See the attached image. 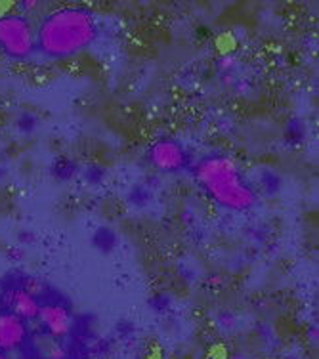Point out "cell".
Returning a JSON list of instances; mask_svg holds the SVG:
<instances>
[{
	"instance_id": "1",
	"label": "cell",
	"mask_w": 319,
	"mask_h": 359,
	"mask_svg": "<svg viewBox=\"0 0 319 359\" xmlns=\"http://www.w3.org/2000/svg\"><path fill=\"white\" fill-rule=\"evenodd\" d=\"M96 20L84 8H62L48 14L35 31V50L60 60L86 48L96 36Z\"/></svg>"
},
{
	"instance_id": "2",
	"label": "cell",
	"mask_w": 319,
	"mask_h": 359,
	"mask_svg": "<svg viewBox=\"0 0 319 359\" xmlns=\"http://www.w3.org/2000/svg\"><path fill=\"white\" fill-rule=\"evenodd\" d=\"M195 176L207 194L222 207L245 210L254 203V194L241 178L237 166L224 157H208L195 168Z\"/></svg>"
},
{
	"instance_id": "3",
	"label": "cell",
	"mask_w": 319,
	"mask_h": 359,
	"mask_svg": "<svg viewBox=\"0 0 319 359\" xmlns=\"http://www.w3.org/2000/svg\"><path fill=\"white\" fill-rule=\"evenodd\" d=\"M0 50L12 60H27L35 52V31L23 15L0 18Z\"/></svg>"
},
{
	"instance_id": "4",
	"label": "cell",
	"mask_w": 319,
	"mask_h": 359,
	"mask_svg": "<svg viewBox=\"0 0 319 359\" xmlns=\"http://www.w3.org/2000/svg\"><path fill=\"white\" fill-rule=\"evenodd\" d=\"M2 306H4L6 311L23 319L25 323L39 319V311H41L39 298L27 287H10V289L4 290V294H2Z\"/></svg>"
},
{
	"instance_id": "5",
	"label": "cell",
	"mask_w": 319,
	"mask_h": 359,
	"mask_svg": "<svg viewBox=\"0 0 319 359\" xmlns=\"http://www.w3.org/2000/svg\"><path fill=\"white\" fill-rule=\"evenodd\" d=\"M149 161L163 172H176L188 165V153L174 140H159L149 151Z\"/></svg>"
},
{
	"instance_id": "6",
	"label": "cell",
	"mask_w": 319,
	"mask_h": 359,
	"mask_svg": "<svg viewBox=\"0 0 319 359\" xmlns=\"http://www.w3.org/2000/svg\"><path fill=\"white\" fill-rule=\"evenodd\" d=\"M27 337L29 329L23 319L6 310L0 311V352L10 353L20 350L27 342Z\"/></svg>"
},
{
	"instance_id": "7",
	"label": "cell",
	"mask_w": 319,
	"mask_h": 359,
	"mask_svg": "<svg viewBox=\"0 0 319 359\" xmlns=\"http://www.w3.org/2000/svg\"><path fill=\"white\" fill-rule=\"evenodd\" d=\"M39 321L54 339H63L71 331L69 310L60 302H44L39 311Z\"/></svg>"
},
{
	"instance_id": "8",
	"label": "cell",
	"mask_w": 319,
	"mask_h": 359,
	"mask_svg": "<svg viewBox=\"0 0 319 359\" xmlns=\"http://www.w3.org/2000/svg\"><path fill=\"white\" fill-rule=\"evenodd\" d=\"M0 359H10V355H8V353H4V352H0Z\"/></svg>"
}]
</instances>
